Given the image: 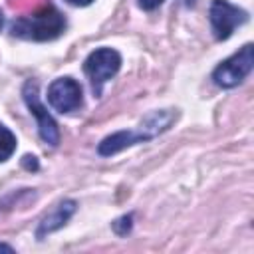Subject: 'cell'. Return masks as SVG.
Wrapping results in <instances>:
<instances>
[{"instance_id": "cell-10", "label": "cell", "mask_w": 254, "mask_h": 254, "mask_svg": "<svg viewBox=\"0 0 254 254\" xmlns=\"http://www.w3.org/2000/svg\"><path fill=\"white\" fill-rule=\"evenodd\" d=\"M44 4H48V0H10V6L18 12H36Z\"/></svg>"}, {"instance_id": "cell-2", "label": "cell", "mask_w": 254, "mask_h": 254, "mask_svg": "<svg viewBox=\"0 0 254 254\" xmlns=\"http://www.w3.org/2000/svg\"><path fill=\"white\" fill-rule=\"evenodd\" d=\"M119 65H121V56L111 48H99L87 56L83 69L89 75V81H91L95 95H99L103 83L119 71Z\"/></svg>"}, {"instance_id": "cell-13", "label": "cell", "mask_w": 254, "mask_h": 254, "mask_svg": "<svg viewBox=\"0 0 254 254\" xmlns=\"http://www.w3.org/2000/svg\"><path fill=\"white\" fill-rule=\"evenodd\" d=\"M24 167H28V169H38V161H36V157L26 155V157H24Z\"/></svg>"}, {"instance_id": "cell-9", "label": "cell", "mask_w": 254, "mask_h": 254, "mask_svg": "<svg viewBox=\"0 0 254 254\" xmlns=\"http://www.w3.org/2000/svg\"><path fill=\"white\" fill-rule=\"evenodd\" d=\"M14 149H16V137H14V133L8 127L0 125V163L6 161L14 153Z\"/></svg>"}, {"instance_id": "cell-12", "label": "cell", "mask_w": 254, "mask_h": 254, "mask_svg": "<svg viewBox=\"0 0 254 254\" xmlns=\"http://www.w3.org/2000/svg\"><path fill=\"white\" fill-rule=\"evenodd\" d=\"M163 4V0H139V6L143 8V10H155L157 6H161Z\"/></svg>"}, {"instance_id": "cell-15", "label": "cell", "mask_w": 254, "mask_h": 254, "mask_svg": "<svg viewBox=\"0 0 254 254\" xmlns=\"http://www.w3.org/2000/svg\"><path fill=\"white\" fill-rule=\"evenodd\" d=\"M0 250H4V252H12V246H8V244H0Z\"/></svg>"}, {"instance_id": "cell-8", "label": "cell", "mask_w": 254, "mask_h": 254, "mask_svg": "<svg viewBox=\"0 0 254 254\" xmlns=\"http://www.w3.org/2000/svg\"><path fill=\"white\" fill-rule=\"evenodd\" d=\"M73 210H75V202L73 200H64V202H60L48 216H44V220L40 222V228H38V238H42L44 234H48V232H54V230H58L60 226H64L65 224V220L73 214Z\"/></svg>"}, {"instance_id": "cell-4", "label": "cell", "mask_w": 254, "mask_h": 254, "mask_svg": "<svg viewBox=\"0 0 254 254\" xmlns=\"http://www.w3.org/2000/svg\"><path fill=\"white\" fill-rule=\"evenodd\" d=\"M208 16H210V26H212V34L216 40H226L230 38V34L234 32L236 26L244 24L248 20V14L238 8V6H232L230 2L226 0H214L210 4V10H208Z\"/></svg>"}, {"instance_id": "cell-6", "label": "cell", "mask_w": 254, "mask_h": 254, "mask_svg": "<svg viewBox=\"0 0 254 254\" xmlns=\"http://www.w3.org/2000/svg\"><path fill=\"white\" fill-rule=\"evenodd\" d=\"M50 105L60 113H69L81 105V85L71 77H60L48 87Z\"/></svg>"}, {"instance_id": "cell-16", "label": "cell", "mask_w": 254, "mask_h": 254, "mask_svg": "<svg viewBox=\"0 0 254 254\" xmlns=\"http://www.w3.org/2000/svg\"><path fill=\"white\" fill-rule=\"evenodd\" d=\"M2 24H4V16H2V12H0V28H2Z\"/></svg>"}, {"instance_id": "cell-5", "label": "cell", "mask_w": 254, "mask_h": 254, "mask_svg": "<svg viewBox=\"0 0 254 254\" xmlns=\"http://www.w3.org/2000/svg\"><path fill=\"white\" fill-rule=\"evenodd\" d=\"M22 95H24V101L26 105L30 107V111L36 115L38 119V129H40V137L44 143L56 147L60 143V131H58V125L56 121L52 119V115L46 111V107L40 103V97H38V83L34 79H28L24 83V89H22Z\"/></svg>"}, {"instance_id": "cell-7", "label": "cell", "mask_w": 254, "mask_h": 254, "mask_svg": "<svg viewBox=\"0 0 254 254\" xmlns=\"http://www.w3.org/2000/svg\"><path fill=\"white\" fill-rule=\"evenodd\" d=\"M147 139H151V137H149V133H147L143 127H141L139 133H133V131H119V133H113V135L105 137V139L99 143L97 151H99V155L109 157V155H115L117 151L129 147V145H135V143H141V141H147Z\"/></svg>"}, {"instance_id": "cell-3", "label": "cell", "mask_w": 254, "mask_h": 254, "mask_svg": "<svg viewBox=\"0 0 254 254\" xmlns=\"http://www.w3.org/2000/svg\"><path fill=\"white\" fill-rule=\"evenodd\" d=\"M254 65V52H252V44H246L240 52H236L234 56H230L228 60H224L212 73V79L220 85V87H234L238 85L252 69Z\"/></svg>"}, {"instance_id": "cell-14", "label": "cell", "mask_w": 254, "mask_h": 254, "mask_svg": "<svg viewBox=\"0 0 254 254\" xmlns=\"http://www.w3.org/2000/svg\"><path fill=\"white\" fill-rule=\"evenodd\" d=\"M69 4H73V6H87V4H91L93 0H67Z\"/></svg>"}, {"instance_id": "cell-11", "label": "cell", "mask_w": 254, "mask_h": 254, "mask_svg": "<svg viewBox=\"0 0 254 254\" xmlns=\"http://www.w3.org/2000/svg\"><path fill=\"white\" fill-rule=\"evenodd\" d=\"M131 220H133V216L129 214V216H123V218H119V220H115L113 222V230L117 232V234H127L129 230H131Z\"/></svg>"}, {"instance_id": "cell-1", "label": "cell", "mask_w": 254, "mask_h": 254, "mask_svg": "<svg viewBox=\"0 0 254 254\" xmlns=\"http://www.w3.org/2000/svg\"><path fill=\"white\" fill-rule=\"evenodd\" d=\"M65 28V20L60 14V10L54 4H44L40 10L30 12L28 16H20L14 20L10 32L24 40H54L58 38Z\"/></svg>"}]
</instances>
